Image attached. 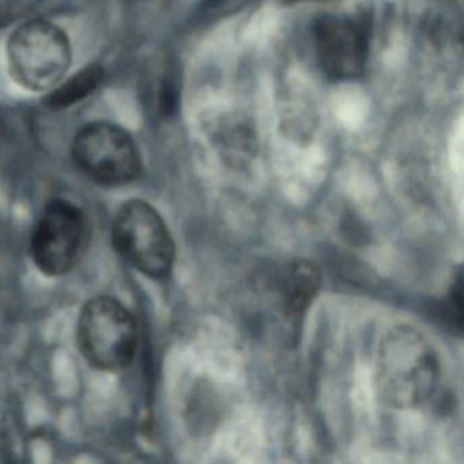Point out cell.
<instances>
[{"label":"cell","mask_w":464,"mask_h":464,"mask_svg":"<svg viewBox=\"0 0 464 464\" xmlns=\"http://www.w3.org/2000/svg\"><path fill=\"white\" fill-rule=\"evenodd\" d=\"M440 374L439 353L417 328L395 325L382 336L374 363L382 403L401 410L422 406L436 393Z\"/></svg>","instance_id":"obj_1"},{"label":"cell","mask_w":464,"mask_h":464,"mask_svg":"<svg viewBox=\"0 0 464 464\" xmlns=\"http://www.w3.org/2000/svg\"><path fill=\"white\" fill-rule=\"evenodd\" d=\"M138 341L137 320L121 301L99 295L83 305L78 317L77 344L92 368L123 371L134 361Z\"/></svg>","instance_id":"obj_2"},{"label":"cell","mask_w":464,"mask_h":464,"mask_svg":"<svg viewBox=\"0 0 464 464\" xmlns=\"http://www.w3.org/2000/svg\"><path fill=\"white\" fill-rule=\"evenodd\" d=\"M7 64L13 80L26 91H53L72 64V45L63 29L34 20L15 29L7 42Z\"/></svg>","instance_id":"obj_3"},{"label":"cell","mask_w":464,"mask_h":464,"mask_svg":"<svg viewBox=\"0 0 464 464\" xmlns=\"http://www.w3.org/2000/svg\"><path fill=\"white\" fill-rule=\"evenodd\" d=\"M112 244L121 259L151 279H165L175 263L172 236L159 211L145 200L124 203L112 224Z\"/></svg>","instance_id":"obj_4"},{"label":"cell","mask_w":464,"mask_h":464,"mask_svg":"<svg viewBox=\"0 0 464 464\" xmlns=\"http://www.w3.org/2000/svg\"><path fill=\"white\" fill-rule=\"evenodd\" d=\"M72 153L78 169L102 186H124L142 173V157L134 138L107 121L83 127L75 135Z\"/></svg>","instance_id":"obj_5"},{"label":"cell","mask_w":464,"mask_h":464,"mask_svg":"<svg viewBox=\"0 0 464 464\" xmlns=\"http://www.w3.org/2000/svg\"><path fill=\"white\" fill-rule=\"evenodd\" d=\"M88 237L85 213L69 200H50L31 237V255L44 276H63L77 266Z\"/></svg>","instance_id":"obj_6"},{"label":"cell","mask_w":464,"mask_h":464,"mask_svg":"<svg viewBox=\"0 0 464 464\" xmlns=\"http://www.w3.org/2000/svg\"><path fill=\"white\" fill-rule=\"evenodd\" d=\"M314 47L323 72L335 80L358 77L368 58L365 18L328 15L314 25Z\"/></svg>","instance_id":"obj_7"},{"label":"cell","mask_w":464,"mask_h":464,"mask_svg":"<svg viewBox=\"0 0 464 464\" xmlns=\"http://www.w3.org/2000/svg\"><path fill=\"white\" fill-rule=\"evenodd\" d=\"M322 286V273L311 260L290 263L282 281V301L287 319L298 320L316 298Z\"/></svg>","instance_id":"obj_8"},{"label":"cell","mask_w":464,"mask_h":464,"mask_svg":"<svg viewBox=\"0 0 464 464\" xmlns=\"http://www.w3.org/2000/svg\"><path fill=\"white\" fill-rule=\"evenodd\" d=\"M102 77H104V72L99 64L83 67L81 72H75L69 80L61 81L50 92L45 102L53 110H64V108L72 107L91 96L99 88Z\"/></svg>","instance_id":"obj_9"}]
</instances>
